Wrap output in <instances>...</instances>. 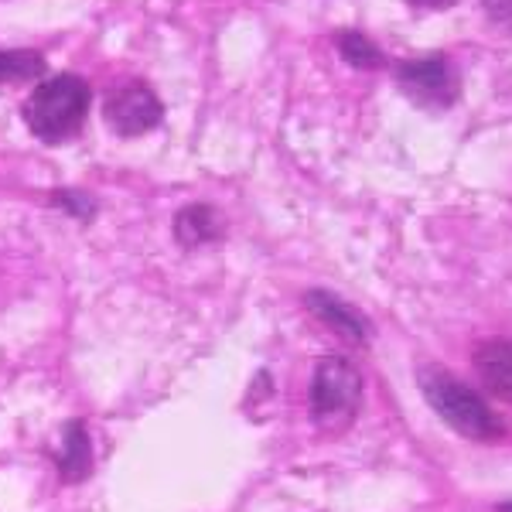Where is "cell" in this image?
<instances>
[{
    "instance_id": "cell-1",
    "label": "cell",
    "mask_w": 512,
    "mask_h": 512,
    "mask_svg": "<svg viewBox=\"0 0 512 512\" xmlns=\"http://www.w3.org/2000/svg\"><path fill=\"white\" fill-rule=\"evenodd\" d=\"M89 103H93L89 82L82 76H72V72H62V76H52L35 86V93L24 99L21 117L38 140L62 144V140L76 137L82 130Z\"/></svg>"
},
{
    "instance_id": "cell-2",
    "label": "cell",
    "mask_w": 512,
    "mask_h": 512,
    "mask_svg": "<svg viewBox=\"0 0 512 512\" xmlns=\"http://www.w3.org/2000/svg\"><path fill=\"white\" fill-rule=\"evenodd\" d=\"M420 390H424L427 403L437 410V417L451 427V431L472 437V441H495L506 434V424L492 414V407L478 393L468 390L465 383H458L444 369H420Z\"/></svg>"
},
{
    "instance_id": "cell-3",
    "label": "cell",
    "mask_w": 512,
    "mask_h": 512,
    "mask_svg": "<svg viewBox=\"0 0 512 512\" xmlns=\"http://www.w3.org/2000/svg\"><path fill=\"white\" fill-rule=\"evenodd\" d=\"M362 403V376L342 355H325L318 359L315 376H311V420L325 434H338L352 427Z\"/></svg>"
},
{
    "instance_id": "cell-4",
    "label": "cell",
    "mask_w": 512,
    "mask_h": 512,
    "mask_svg": "<svg viewBox=\"0 0 512 512\" xmlns=\"http://www.w3.org/2000/svg\"><path fill=\"white\" fill-rule=\"evenodd\" d=\"M161 117H164V106L147 82H123V86H117L103 99V120L120 137L147 134V130L158 127Z\"/></svg>"
},
{
    "instance_id": "cell-5",
    "label": "cell",
    "mask_w": 512,
    "mask_h": 512,
    "mask_svg": "<svg viewBox=\"0 0 512 512\" xmlns=\"http://www.w3.org/2000/svg\"><path fill=\"white\" fill-rule=\"evenodd\" d=\"M396 82L417 106H427V110H444L458 99V79H454L444 55L400 62L396 65Z\"/></svg>"
},
{
    "instance_id": "cell-6",
    "label": "cell",
    "mask_w": 512,
    "mask_h": 512,
    "mask_svg": "<svg viewBox=\"0 0 512 512\" xmlns=\"http://www.w3.org/2000/svg\"><path fill=\"white\" fill-rule=\"evenodd\" d=\"M304 304L315 315L321 325H328L332 332H338L342 338H352V342L366 345L373 338V325L362 311H355L352 304H345L342 297L328 294V291H308L304 294Z\"/></svg>"
},
{
    "instance_id": "cell-7",
    "label": "cell",
    "mask_w": 512,
    "mask_h": 512,
    "mask_svg": "<svg viewBox=\"0 0 512 512\" xmlns=\"http://www.w3.org/2000/svg\"><path fill=\"white\" fill-rule=\"evenodd\" d=\"M475 369L485 393L512 403V338H492L475 349Z\"/></svg>"
},
{
    "instance_id": "cell-8",
    "label": "cell",
    "mask_w": 512,
    "mask_h": 512,
    "mask_svg": "<svg viewBox=\"0 0 512 512\" xmlns=\"http://www.w3.org/2000/svg\"><path fill=\"white\" fill-rule=\"evenodd\" d=\"M55 465H59L62 482H82L93 472V444H89L82 420H69L62 427V448L55 451Z\"/></svg>"
},
{
    "instance_id": "cell-9",
    "label": "cell",
    "mask_w": 512,
    "mask_h": 512,
    "mask_svg": "<svg viewBox=\"0 0 512 512\" xmlns=\"http://www.w3.org/2000/svg\"><path fill=\"white\" fill-rule=\"evenodd\" d=\"M222 236V216L212 205L195 202L185 205V209L175 216V239L181 250H198V246L212 243V239Z\"/></svg>"
},
{
    "instance_id": "cell-10",
    "label": "cell",
    "mask_w": 512,
    "mask_h": 512,
    "mask_svg": "<svg viewBox=\"0 0 512 512\" xmlns=\"http://www.w3.org/2000/svg\"><path fill=\"white\" fill-rule=\"evenodd\" d=\"M335 48H338V55L352 65V69H366L369 72V69H383V65H386L383 52H379V48L366 35H359V31H338Z\"/></svg>"
},
{
    "instance_id": "cell-11",
    "label": "cell",
    "mask_w": 512,
    "mask_h": 512,
    "mask_svg": "<svg viewBox=\"0 0 512 512\" xmlns=\"http://www.w3.org/2000/svg\"><path fill=\"white\" fill-rule=\"evenodd\" d=\"M45 72V59L31 48H11V52H0V86H11V82H31Z\"/></svg>"
},
{
    "instance_id": "cell-12",
    "label": "cell",
    "mask_w": 512,
    "mask_h": 512,
    "mask_svg": "<svg viewBox=\"0 0 512 512\" xmlns=\"http://www.w3.org/2000/svg\"><path fill=\"white\" fill-rule=\"evenodd\" d=\"M52 205H59V209H65L69 216H76L82 222H89L96 216V202L89 195H82V192H69V188H62V192H55L52 195Z\"/></svg>"
},
{
    "instance_id": "cell-13",
    "label": "cell",
    "mask_w": 512,
    "mask_h": 512,
    "mask_svg": "<svg viewBox=\"0 0 512 512\" xmlns=\"http://www.w3.org/2000/svg\"><path fill=\"white\" fill-rule=\"evenodd\" d=\"M482 7L502 31H509L512 35V0H482Z\"/></svg>"
},
{
    "instance_id": "cell-14",
    "label": "cell",
    "mask_w": 512,
    "mask_h": 512,
    "mask_svg": "<svg viewBox=\"0 0 512 512\" xmlns=\"http://www.w3.org/2000/svg\"><path fill=\"white\" fill-rule=\"evenodd\" d=\"M407 4L417 7V11H448L458 0H407Z\"/></svg>"
},
{
    "instance_id": "cell-15",
    "label": "cell",
    "mask_w": 512,
    "mask_h": 512,
    "mask_svg": "<svg viewBox=\"0 0 512 512\" xmlns=\"http://www.w3.org/2000/svg\"><path fill=\"white\" fill-rule=\"evenodd\" d=\"M495 512H512V499H509V502H502V506L495 509Z\"/></svg>"
}]
</instances>
